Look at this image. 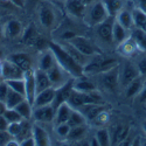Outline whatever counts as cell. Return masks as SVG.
Wrapping results in <instances>:
<instances>
[{
  "label": "cell",
  "mask_w": 146,
  "mask_h": 146,
  "mask_svg": "<svg viewBox=\"0 0 146 146\" xmlns=\"http://www.w3.org/2000/svg\"><path fill=\"white\" fill-rule=\"evenodd\" d=\"M1 80H3V78H0V81H1Z\"/></svg>",
  "instance_id": "obj_58"
},
{
  "label": "cell",
  "mask_w": 146,
  "mask_h": 146,
  "mask_svg": "<svg viewBox=\"0 0 146 146\" xmlns=\"http://www.w3.org/2000/svg\"><path fill=\"white\" fill-rule=\"evenodd\" d=\"M67 123L72 127V126H78V125H86L88 121L80 110H77V109H72V112H71Z\"/></svg>",
  "instance_id": "obj_36"
},
{
  "label": "cell",
  "mask_w": 146,
  "mask_h": 146,
  "mask_svg": "<svg viewBox=\"0 0 146 146\" xmlns=\"http://www.w3.org/2000/svg\"><path fill=\"white\" fill-rule=\"evenodd\" d=\"M140 145H145V146H146V137L141 139V144H140Z\"/></svg>",
  "instance_id": "obj_56"
},
{
  "label": "cell",
  "mask_w": 146,
  "mask_h": 146,
  "mask_svg": "<svg viewBox=\"0 0 146 146\" xmlns=\"http://www.w3.org/2000/svg\"><path fill=\"white\" fill-rule=\"evenodd\" d=\"M23 33V28L21 22L18 20H9L4 26V34L9 39H17Z\"/></svg>",
  "instance_id": "obj_20"
},
{
  "label": "cell",
  "mask_w": 146,
  "mask_h": 146,
  "mask_svg": "<svg viewBox=\"0 0 146 146\" xmlns=\"http://www.w3.org/2000/svg\"><path fill=\"white\" fill-rule=\"evenodd\" d=\"M115 17H109L106 20L101 22L100 25L96 26V35L98 40L105 44L111 46L113 44V38H112V28H113Z\"/></svg>",
  "instance_id": "obj_5"
},
{
  "label": "cell",
  "mask_w": 146,
  "mask_h": 146,
  "mask_svg": "<svg viewBox=\"0 0 146 146\" xmlns=\"http://www.w3.org/2000/svg\"><path fill=\"white\" fill-rule=\"evenodd\" d=\"M4 117L8 121V124L17 123V121H21L23 119L21 117V115L15 110V109H6V111L4 112Z\"/></svg>",
  "instance_id": "obj_40"
},
{
  "label": "cell",
  "mask_w": 146,
  "mask_h": 146,
  "mask_svg": "<svg viewBox=\"0 0 146 146\" xmlns=\"http://www.w3.org/2000/svg\"><path fill=\"white\" fill-rule=\"evenodd\" d=\"M144 83H145V78L143 76H139V77L135 78L132 82H130L124 88L126 98H136V97L140 94V91L144 87Z\"/></svg>",
  "instance_id": "obj_21"
},
{
  "label": "cell",
  "mask_w": 146,
  "mask_h": 146,
  "mask_svg": "<svg viewBox=\"0 0 146 146\" xmlns=\"http://www.w3.org/2000/svg\"><path fill=\"white\" fill-rule=\"evenodd\" d=\"M74 89L81 92H91V91L97 90L92 81H90L86 75H82L80 77L74 78Z\"/></svg>",
  "instance_id": "obj_26"
},
{
  "label": "cell",
  "mask_w": 146,
  "mask_h": 146,
  "mask_svg": "<svg viewBox=\"0 0 146 146\" xmlns=\"http://www.w3.org/2000/svg\"><path fill=\"white\" fill-rule=\"evenodd\" d=\"M131 35H132V38L136 40V42L139 47V50L146 53V33L140 29L135 28L131 32Z\"/></svg>",
  "instance_id": "obj_38"
},
{
  "label": "cell",
  "mask_w": 146,
  "mask_h": 146,
  "mask_svg": "<svg viewBox=\"0 0 146 146\" xmlns=\"http://www.w3.org/2000/svg\"><path fill=\"white\" fill-rule=\"evenodd\" d=\"M72 88H74V77H71L69 81H67L63 86L55 89V97H54L52 105L55 109H57L58 105H61L62 103H66L72 91Z\"/></svg>",
  "instance_id": "obj_11"
},
{
  "label": "cell",
  "mask_w": 146,
  "mask_h": 146,
  "mask_svg": "<svg viewBox=\"0 0 146 146\" xmlns=\"http://www.w3.org/2000/svg\"><path fill=\"white\" fill-rule=\"evenodd\" d=\"M141 129H143V131H144V133H145V136H146V119L143 120V123H141Z\"/></svg>",
  "instance_id": "obj_52"
},
{
  "label": "cell",
  "mask_w": 146,
  "mask_h": 146,
  "mask_svg": "<svg viewBox=\"0 0 146 146\" xmlns=\"http://www.w3.org/2000/svg\"><path fill=\"white\" fill-rule=\"evenodd\" d=\"M23 3H25V0H23Z\"/></svg>",
  "instance_id": "obj_59"
},
{
  "label": "cell",
  "mask_w": 146,
  "mask_h": 146,
  "mask_svg": "<svg viewBox=\"0 0 146 146\" xmlns=\"http://www.w3.org/2000/svg\"><path fill=\"white\" fill-rule=\"evenodd\" d=\"M32 136L35 140L36 146H47L50 145V138L46 129L39 124H34L32 127Z\"/></svg>",
  "instance_id": "obj_18"
},
{
  "label": "cell",
  "mask_w": 146,
  "mask_h": 146,
  "mask_svg": "<svg viewBox=\"0 0 146 146\" xmlns=\"http://www.w3.org/2000/svg\"><path fill=\"white\" fill-rule=\"evenodd\" d=\"M21 38H22V41L25 43L33 44V46L39 47V48H41L44 44V40L38 34V32H36V29L33 25H31L26 31H23Z\"/></svg>",
  "instance_id": "obj_16"
},
{
  "label": "cell",
  "mask_w": 146,
  "mask_h": 146,
  "mask_svg": "<svg viewBox=\"0 0 146 146\" xmlns=\"http://www.w3.org/2000/svg\"><path fill=\"white\" fill-rule=\"evenodd\" d=\"M109 17L110 15H109L103 1L102 0H98V1H94V4L88 6L86 15H84L83 19L87 25H89L91 27H96L97 25H100L101 22L106 20Z\"/></svg>",
  "instance_id": "obj_4"
},
{
  "label": "cell",
  "mask_w": 146,
  "mask_h": 146,
  "mask_svg": "<svg viewBox=\"0 0 146 146\" xmlns=\"http://www.w3.org/2000/svg\"><path fill=\"white\" fill-rule=\"evenodd\" d=\"M95 137H96L97 141H98V145H101V146L111 145V135L106 127H100L97 130Z\"/></svg>",
  "instance_id": "obj_37"
},
{
  "label": "cell",
  "mask_w": 146,
  "mask_h": 146,
  "mask_svg": "<svg viewBox=\"0 0 146 146\" xmlns=\"http://www.w3.org/2000/svg\"><path fill=\"white\" fill-rule=\"evenodd\" d=\"M70 129H71V126L68 123H61V124H56L55 132H56L57 137H60L61 139H66Z\"/></svg>",
  "instance_id": "obj_41"
},
{
  "label": "cell",
  "mask_w": 146,
  "mask_h": 146,
  "mask_svg": "<svg viewBox=\"0 0 146 146\" xmlns=\"http://www.w3.org/2000/svg\"><path fill=\"white\" fill-rule=\"evenodd\" d=\"M6 109H7L6 104L4 102H0V115H4V112L6 111Z\"/></svg>",
  "instance_id": "obj_51"
},
{
  "label": "cell",
  "mask_w": 146,
  "mask_h": 146,
  "mask_svg": "<svg viewBox=\"0 0 146 146\" xmlns=\"http://www.w3.org/2000/svg\"><path fill=\"white\" fill-rule=\"evenodd\" d=\"M7 58L11 60L12 62H14L17 66H19L23 71H27L29 69H33V67H32V60H31L29 55H27L25 53H14V54H11Z\"/></svg>",
  "instance_id": "obj_22"
},
{
  "label": "cell",
  "mask_w": 146,
  "mask_h": 146,
  "mask_svg": "<svg viewBox=\"0 0 146 146\" xmlns=\"http://www.w3.org/2000/svg\"><path fill=\"white\" fill-rule=\"evenodd\" d=\"M34 74H35V84H36V94L39 91H42L47 88L52 87L50 80L48 77L47 71L42 69H34Z\"/></svg>",
  "instance_id": "obj_23"
},
{
  "label": "cell",
  "mask_w": 146,
  "mask_h": 146,
  "mask_svg": "<svg viewBox=\"0 0 146 146\" xmlns=\"http://www.w3.org/2000/svg\"><path fill=\"white\" fill-rule=\"evenodd\" d=\"M104 105L103 104H86V105H83L81 106L80 109H77V110H80L83 116L86 117L87 121L88 123H91V121L97 117V115H98L101 111L104 110Z\"/></svg>",
  "instance_id": "obj_19"
},
{
  "label": "cell",
  "mask_w": 146,
  "mask_h": 146,
  "mask_svg": "<svg viewBox=\"0 0 146 146\" xmlns=\"http://www.w3.org/2000/svg\"><path fill=\"white\" fill-rule=\"evenodd\" d=\"M129 36H131V31L126 29L125 27H123L118 21L113 22V28H112V38H113V44L118 46L119 43H121L124 40H126Z\"/></svg>",
  "instance_id": "obj_25"
},
{
  "label": "cell",
  "mask_w": 146,
  "mask_h": 146,
  "mask_svg": "<svg viewBox=\"0 0 146 146\" xmlns=\"http://www.w3.org/2000/svg\"><path fill=\"white\" fill-rule=\"evenodd\" d=\"M83 1H84V3H86V4L88 5V6H89L90 4H92V3L95 1V0H83Z\"/></svg>",
  "instance_id": "obj_53"
},
{
  "label": "cell",
  "mask_w": 146,
  "mask_h": 146,
  "mask_svg": "<svg viewBox=\"0 0 146 146\" xmlns=\"http://www.w3.org/2000/svg\"><path fill=\"white\" fill-rule=\"evenodd\" d=\"M137 97H138L139 103H141V104H146V82L144 83V87H143L140 94H139Z\"/></svg>",
  "instance_id": "obj_47"
},
{
  "label": "cell",
  "mask_w": 146,
  "mask_h": 146,
  "mask_svg": "<svg viewBox=\"0 0 146 146\" xmlns=\"http://www.w3.org/2000/svg\"><path fill=\"white\" fill-rule=\"evenodd\" d=\"M132 15H133V25H135V28L140 29L146 33V13L138 9L137 7H135L132 9Z\"/></svg>",
  "instance_id": "obj_30"
},
{
  "label": "cell",
  "mask_w": 146,
  "mask_h": 146,
  "mask_svg": "<svg viewBox=\"0 0 146 146\" xmlns=\"http://www.w3.org/2000/svg\"><path fill=\"white\" fill-rule=\"evenodd\" d=\"M47 74H48V77H49V80H50L52 87L55 88V89L61 87V86H63L67 81H69L71 78L69 72L66 71L57 62L47 71Z\"/></svg>",
  "instance_id": "obj_9"
},
{
  "label": "cell",
  "mask_w": 146,
  "mask_h": 146,
  "mask_svg": "<svg viewBox=\"0 0 146 146\" xmlns=\"http://www.w3.org/2000/svg\"><path fill=\"white\" fill-rule=\"evenodd\" d=\"M55 112L56 109L52 105H42V106H36L33 109V117L35 121L38 123H50L55 119Z\"/></svg>",
  "instance_id": "obj_10"
},
{
  "label": "cell",
  "mask_w": 146,
  "mask_h": 146,
  "mask_svg": "<svg viewBox=\"0 0 146 146\" xmlns=\"http://www.w3.org/2000/svg\"><path fill=\"white\" fill-rule=\"evenodd\" d=\"M41 1L42 0H25V7L29 11L34 9V8H36V6H38Z\"/></svg>",
  "instance_id": "obj_46"
},
{
  "label": "cell",
  "mask_w": 146,
  "mask_h": 146,
  "mask_svg": "<svg viewBox=\"0 0 146 146\" xmlns=\"http://www.w3.org/2000/svg\"><path fill=\"white\" fill-rule=\"evenodd\" d=\"M48 48L53 52L56 62L62 67L66 71H68L71 77H80L84 75L83 72V66H81L77 61L72 57L67 50L66 48L57 42H49Z\"/></svg>",
  "instance_id": "obj_1"
},
{
  "label": "cell",
  "mask_w": 146,
  "mask_h": 146,
  "mask_svg": "<svg viewBox=\"0 0 146 146\" xmlns=\"http://www.w3.org/2000/svg\"><path fill=\"white\" fill-rule=\"evenodd\" d=\"M138 70H139V74L140 76H143L144 78H146V56L140 57L137 62H136Z\"/></svg>",
  "instance_id": "obj_44"
},
{
  "label": "cell",
  "mask_w": 146,
  "mask_h": 146,
  "mask_svg": "<svg viewBox=\"0 0 146 146\" xmlns=\"http://www.w3.org/2000/svg\"><path fill=\"white\" fill-rule=\"evenodd\" d=\"M87 133V130H86V126L84 125H78V126H72L68 133L67 136V140L68 141H74V143H77L80 140H82L84 138Z\"/></svg>",
  "instance_id": "obj_33"
},
{
  "label": "cell",
  "mask_w": 146,
  "mask_h": 146,
  "mask_svg": "<svg viewBox=\"0 0 146 146\" xmlns=\"http://www.w3.org/2000/svg\"><path fill=\"white\" fill-rule=\"evenodd\" d=\"M64 7L68 13L74 18H84L88 5L83 0H66Z\"/></svg>",
  "instance_id": "obj_13"
},
{
  "label": "cell",
  "mask_w": 146,
  "mask_h": 146,
  "mask_svg": "<svg viewBox=\"0 0 146 146\" xmlns=\"http://www.w3.org/2000/svg\"><path fill=\"white\" fill-rule=\"evenodd\" d=\"M55 97V88L50 87L47 88L42 91H39L35 96V100L33 103V106H42V105H48V104H53Z\"/></svg>",
  "instance_id": "obj_17"
},
{
  "label": "cell",
  "mask_w": 146,
  "mask_h": 146,
  "mask_svg": "<svg viewBox=\"0 0 146 146\" xmlns=\"http://www.w3.org/2000/svg\"><path fill=\"white\" fill-rule=\"evenodd\" d=\"M135 5L138 9L146 13V0H135Z\"/></svg>",
  "instance_id": "obj_49"
},
{
  "label": "cell",
  "mask_w": 146,
  "mask_h": 146,
  "mask_svg": "<svg viewBox=\"0 0 146 146\" xmlns=\"http://www.w3.org/2000/svg\"><path fill=\"white\" fill-rule=\"evenodd\" d=\"M14 109L21 115V117L23 119L31 120V118L33 117V109H34V106H33V104L31 102L27 101V98H25L22 102H20Z\"/></svg>",
  "instance_id": "obj_32"
},
{
  "label": "cell",
  "mask_w": 146,
  "mask_h": 146,
  "mask_svg": "<svg viewBox=\"0 0 146 146\" xmlns=\"http://www.w3.org/2000/svg\"><path fill=\"white\" fill-rule=\"evenodd\" d=\"M108 121H109V113L105 111V109H104L103 111H101L98 115H97V117L91 121V123H94L95 125L102 126V125H105Z\"/></svg>",
  "instance_id": "obj_42"
},
{
  "label": "cell",
  "mask_w": 146,
  "mask_h": 146,
  "mask_svg": "<svg viewBox=\"0 0 146 146\" xmlns=\"http://www.w3.org/2000/svg\"><path fill=\"white\" fill-rule=\"evenodd\" d=\"M116 21H118L123 27H125L129 31H132L135 28V25H133V15H132V11H129L127 8L123 7L121 8L117 15L115 17Z\"/></svg>",
  "instance_id": "obj_24"
},
{
  "label": "cell",
  "mask_w": 146,
  "mask_h": 146,
  "mask_svg": "<svg viewBox=\"0 0 146 146\" xmlns=\"http://www.w3.org/2000/svg\"><path fill=\"white\" fill-rule=\"evenodd\" d=\"M117 50H118V53L123 57L131 58V57H133L139 52V47H138L136 40L133 39L132 35H131V36H129L126 40H124L123 42L117 46Z\"/></svg>",
  "instance_id": "obj_14"
},
{
  "label": "cell",
  "mask_w": 146,
  "mask_h": 146,
  "mask_svg": "<svg viewBox=\"0 0 146 146\" xmlns=\"http://www.w3.org/2000/svg\"><path fill=\"white\" fill-rule=\"evenodd\" d=\"M13 138L11 135H9V132L7 130H3V131H0V146H6L7 143Z\"/></svg>",
  "instance_id": "obj_45"
},
{
  "label": "cell",
  "mask_w": 146,
  "mask_h": 146,
  "mask_svg": "<svg viewBox=\"0 0 146 146\" xmlns=\"http://www.w3.org/2000/svg\"><path fill=\"white\" fill-rule=\"evenodd\" d=\"M4 35V27L0 25V38H1V36Z\"/></svg>",
  "instance_id": "obj_54"
},
{
  "label": "cell",
  "mask_w": 146,
  "mask_h": 146,
  "mask_svg": "<svg viewBox=\"0 0 146 146\" xmlns=\"http://www.w3.org/2000/svg\"><path fill=\"white\" fill-rule=\"evenodd\" d=\"M67 42L69 44H71L75 49H77L80 53H82L83 55H86V56L91 57V56H94L96 54H98V52L96 50L95 46L90 42V40L87 39V38H84V36H82V35H76L72 39L68 40Z\"/></svg>",
  "instance_id": "obj_8"
},
{
  "label": "cell",
  "mask_w": 146,
  "mask_h": 146,
  "mask_svg": "<svg viewBox=\"0 0 146 146\" xmlns=\"http://www.w3.org/2000/svg\"><path fill=\"white\" fill-rule=\"evenodd\" d=\"M101 83L102 86L109 90V91H115L118 86H120L119 83V64L110 68L109 70H105L101 72Z\"/></svg>",
  "instance_id": "obj_7"
},
{
  "label": "cell",
  "mask_w": 146,
  "mask_h": 146,
  "mask_svg": "<svg viewBox=\"0 0 146 146\" xmlns=\"http://www.w3.org/2000/svg\"><path fill=\"white\" fill-rule=\"evenodd\" d=\"M20 146H36V144H35V140H34L33 136H31V137L26 138L25 140H22V141L20 143Z\"/></svg>",
  "instance_id": "obj_48"
},
{
  "label": "cell",
  "mask_w": 146,
  "mask_h": 146,
  "mask_svg": "<svg viewBox=\"0 0 146 146\" xmlns=\"http://www.w3.org/2000/svg\"><path fill=\"white\" fill-rule=\"evenodd\" d=\"M23 80H25V87H26V98L28 102L32 104L34 103L35 96H36V84H35V74H34V69H29L25 71L23 75Z\"/></svg>",
  "instance_id": "obj_15"
},
{
  "label": "cell",
  "mask_w": 146,
  "mask_h": 146,
  "mask_svg": "<svg viewBox=\"0 0 146 146\" xmlns=\"http://www.w3.org/2000/svg\"><path fill=\"white\" fill-rule=\"evenodd\" d=\"M8 90H9V87L5 80H1L0 81V102H4L6 101L7 98V94H8Z\"/></svg>",
  "instance_id": "obj_43"
},
{
  "label": "cell",
  "mask_w": 146,
  "mask_h": 146,
  "mask_svg": "<svg viewBox=\"0 0 146 146\" xmlns=\"http://www.w3.org/2000/svg\"><path fill=\"white\" fill-rule=\"evenodd\" d=\"M38 19L40 26L46 31L55 29L60 23V14L56 6L50 1L43 0L38 5Z\"/></svg>",
  "instance_id": "obj_2"
},
{
  "label": "cell",
  "mask_w": 146,
  "mask_h": 146,
  "mask_svg": "<svg viewBox=\"0 0 146 146\" xmlns=\"http://www.w3.org/2000/svg\"><path fill=\"white\" fill-rule=\"evenodd\" d=\"M72 112V108L69 105L68 102L62 103L57 106L56 112H55V124H61V123H67L70 115Z\"/></svg>",
  "instance_id": "obj_27"
},
{
  "label": "cell",
  "mask_w": 146,
  "mask_h": 146,
  "mask_svg": "<svg viewBox=\"0 0 146 146\" xmlns=\"http://www.w3.org/2000/svg\"><path fill=\"white\" fill-rule=\"evenodd\" d=\"M6 82L11 89H13V90H15L22 95L26 94V87H25V80H23V77L22 78H14V80H7Z\"/></svg>",
  "instance_id": "obj_39"
},
{
  "label": "cell",
  "mask_w": 146,
  "mask_h": 146,
  "mask_svg": "<svg viewBox=\"0 0 146 146\" xmlns=\"http://www.w3.org/2000/svg\"><path fill=\"white\" fill-rule=\"evenodd\" d=\"M56 1H58V3H63V4H64V3H66V0H56Z\"/></svg>",
  "instance_id": "obj_57"
},
{
  "label": "cell",
  "mask_w": 146,
  "mask_h": 146,
  "mask_svg": "<svg viewBox=\"0 0 146 146\" xmlns=\"http://www.w3.org/2000/svg\"><path fill=\"white\" fill-rule=\"evenodd\" d=\"M25 98H26L25 95H22V94H20V92H18V91L9 88L8 94H7V98L5 101V104H6L7 109H14L20 102H22Z\"/></svg>",
  "instance_id": "obj_31"
},
{
  "label": "cell",
  "mask_w": 146,
  "mask_h": 146,
  "mask_svg": "<svg viewBox=\"0 0 146 146\" xmlns=\"http://www.w3.org/2000/svg\"><path fill=\"white\" fill-rule=\"evenodd\" d=\"M32 127H33V125L29 123L28 119H22L20 129H19V132H18V135L15 136V139L19 143H21L22 140H25L26 138L31 137L32 136Z\"/></svg>",
  "instance_id": "obj_34"
},
{
  "label": "cell",
  "mask_w": 146,
  "mask_h": 146,
  "mask_svg": "<svg viewBox=\"0 0 146 146\" xmlns=\"http://www.w3.org/2000/svg\"><path fill=\"white\" fill-rule=\"evenodd\" d=\"M25 75L23 71L19 66H17L11 60H3V69H1V77L3 80H14V78H22Z\"/></svg>",
  "instance_id": "obj_12"
},
{
  "label": "cell",
  "mask_w": 146,
  "mask_h": 146,
  "mask_svg": "<svg viewBox=\"0 0 146 146\" xmlns=\"http://www.w3.org/2000/svg\"><path fill=\"white\" fill-rule=\"evenodd\" d=\"M72 109H80L81 106L86 104H103V97L98 90H95L91 92H81L72 88V91L67 101Z\"/></svg>",
  "instance_id": "obj_3"
},
{
  "label": "cell",
  "mask_w": 146,
  "mask_h": 146,
  "mask_svg": "<svg viewBox=\"0 0 146 146\" xmlns=\"http://www.w3.org/2000/svg\"><path fill=\"white\" fill-rule=\"evenodd\" d=\"M129 136H130V126L118 125L115 129L112 136H111V144L112 145H120Z\"/></svg>",
  "instance_id": "obj_29"
},
{
  "label": "cell",
  "mask_w": 146,
  "mask_h": 146,
  "mask_svg": "<svg viewBox=\"0 0 146 146\" xmlns=\"http://www.w3.org/2000/svg\"><path fill=\"white\" fill-rule=\"evenodd\" d=\"M55 63H56V58L49 48H48L47 50L42 52V54L40 55V58H39V69L48 71Z\"/></svg>",
  "instance_id": "obj_28"
},
{
  "label": "cell",
  "mask_w": 146,
  "mask_h": 146,
  "mask_svg": "<svg viewBox=\"0 0 146 146\" xmlns=\"http://www.w3.org/2000/svg\"><path fill=\"white\" fill-rule=\"evenodd\" d=\"M7 127H8V121L6 120L4 115H0V131L7 130Z\"/></svg>",
  "instance_id": "obj_50"
},
{
  "label": "cell",
  "mask_w": 146,
  "mask_h": 146,
  "mask_svg": "<svg viewBox=\"0 0 146 146\" xmlns=\"http://www.w3.org/2000/svg\"><path fill=\"white\" fill-rule=\"evenodd\" d=\"M1 69H3V61L0 60V78H3L1 77Z\"/></svg>",
  "instance_id": "obj_55"
},
{
  "label": "cell",
  "mask_w": 146,
  "mask_h": 146,
  "mask_svg": "<svg viewBox=\"0 0 146 146\" xmlns=\"http://www.w3.org/2000/svg\"><path fill=\"white\" fill-rule=\"evenodd\" d=\"M110 17H116L118 12L124 7L123 0H102Z\"/></svg>",
  "instance_id": "obj_35"
},
{
  "label": "cell",
  "mask_w": 146,
  "mask_h": 146,
  "mask_svg": "<svg viewBox=\"0 0 146 146\" xmlns=\"http://www.w3.org/2000/svg\"><path fill=\"white\" fill-rule=\"evenodd\" d=\"M139 76L140 74H139L137 64L131 62L130 60L125 61L121 66L119 64V83L123 88H125L130 82H132Z\"/></svg>",
  "instance_id": "obj_6"
}]
</instances>
